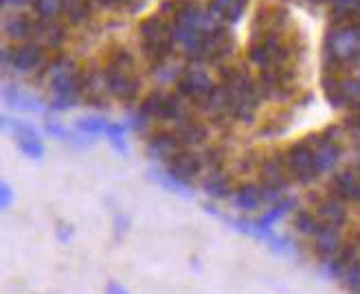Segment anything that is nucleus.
Here are the masks:
<instances>
[{"label": "nucleus", "instance_id": "nucleus-30", "mask_svg": "<svg viewBox=\"0 0 360 294\" xmlns=\"http://www.w3.org/2000/svg\"><path fill=\"white\" fill-rule=\"evenodd\" d=\"M5 3H9V5H25L27 0H5Z\"/></svg>", "mask_w": 360, "mask_h": 294}, {"label": "nucleus", "instance_id": "nucleus-7", "mask_svg": "<svg viewBox=\"0 0 360 294\" xmlns=\"http://www.w3.org/2000/svg\"><path fill=\"white\" fill-rule=\"evenodd\" d=\"M178 88L185 97H189L191 101H200V103H205L215 90L211 77L202 68H187L178 79Z\"/></svg>", "mask_w": 360, "mask_h": 294}, {"label": "nucleus", "instance_id": "nucleus-23", "mask_svg": "<svg viewBox=\"0 0 360 294\" xmlns=\"http://www.w3.org/2000/svg\"><path fill=\"white\" fill-rule=\"evenodd\" d=\"M5 99L13 106V108H20V110H38V101H35L33 97L20 93V90H13V88H7L5 90Z\"/></svg>", "mask_w": 360, "mask_h": 294}, {"label": "nucleus", "instance_id": "nucleus-26", "mask_svg": "<svg viewBox=\"0 0 360 294\" xmlns=\"http://www.w3.org/2000/svg\"><path fill=\"white\" fill-rule=\"evenodd\" d=\"M338 15H352L360 9V0H332Z\"/></svg>", "mask_w": 360, "mask_h": 294}, {"label": "nucleus", "instance_id": "nucleus-2", "mask_svg": "<svg viewBox=\"0 0 360 294\" xmlns=\"http://www.w3.org/2000/svg\"><path fill=\"white\" fill-rule=\"evenodd\" d=\"M326 55L334 66H358L360 64V27L338 25L328 31Z\"/></svg>", "mask_w": 360, "mask_h": 294}, {"label": "nucleus", "instance_id": "nucleus-22", "mask_svg": "<svg viewBox=\"0 0 360 294\" xmlns=\"http://www.w3.org/2000/svg\"><path fill=\"white\" fill-rule=\"evenodd\" d=\"M35 11L44 20H53L64 11V0H35Z\"/></svg>", "mask_w": 360, "mask_h": 294}, {"label": "nucleus", "instance_id": "nucleus-8", "mask_svg": "<svg viewBox=\"0 0 360 294\" xmlns=\"http://www.w3.org/2000/svg\"><path fill=\"white\" fill-rule=\"evenodd\" d=\"M202 170V158L195 156L193 152L180 150L169 162H167V174L180 185H189V182L200 174Z\"/></svg>", "mask_w": 360, "mask_h": 294}, {"label": "nucleus", "instance_id": "nucleus-1", "mask_svg": "<svg viewBox=\"0 0 360 294\" xmlns=\"http://www.w3.org/2000/svg\"><path fill=\"white\" fill-rule=\"evenodd\" d=\"M224 88L231 101V117L240 121H250L259 106V86L248 79L244 72H229Z\"/></svg>", "mask_w": 360, "mask_h": 294}, {"label": "nucleus", "instance_id": "nucleus-16", "mask_svg": "<svg viewBox=\"0 0 360 294\" xmlns=\"http://www.w3.org/2000/svg\"><path fill=\"white\" fill-rule=\"evenodd\" d=\"M314 246L321 255L332 257L340 250V237H338V229L334 226H326L323 224L316 235H314Z\"/></svg>", "mask_w": 360, "mask_h": 294}, {"label": "nucleus", "instance_id": "nucleus-15", "mask_svg": "<svg viewBox=\"0 0 360 294\" xmlns=\"http://www.w3.org/2000/svg\"><path fill=\"white\" fill-rule=\"evenodd\" d=\"M62 38H64V29L58 25L56 18H53V20H44V18H40V20L35 23L33 40L38 42V44L53 46V44H58Z\"/></svg>", "mask_w": 360, "mask_h": 294}, {"label": "nucleus", "instance_id": "nucleus-24", "mask_svg": "<svg viewBox=\"0 0 360 294\" xmlns=\"http://www.w3.org/2000/svg\"><path fill=\"white\" fill-rule=\"evenodd\" d=\"M295 224H297V229H299L303 235H316V231L323 226V224H321V219H319L316 215L308 213V211H301V213H297V217H295Z\"/></svg>", "mask_w": 360, "mask_h": 294}, {"label": "nucleus", "instance_id": "nucleus-19", "mask_svg": "<svg viewBox=\"0 0 360 294\" xmlns=\"http://www.w3.org/2000/svg\"><path fill=\"white\" fill-rule=\"evenodd\" d=\"M33 31H35V23L29 20L27 15H13V18H9L7 25H5V33L9 35L11 40L33 38Z\"/></svg>", "mask_w": 360, "mask_h": 294}, {"label": "nucleus", "instance_id": "nucleus-17", "mask_svg": "<svg viewBox=\"0 0 360 294\" xmlns=\"http://www.w3.org/2000/svg\"><path fill=\"white\" fill-rule=\"evenodd\" d=\"M174 132H176L180 145H185V147L198 145V143H202V141L207 139L205 125H200L198 121H191V119H187V121H183V123H178Z\"/></svg>", "mask_w": 360, "mask_h": 294}, {"label": "nucleus", "instance_id": "nucleus-25", "mask_svg": "<svg viewBox=\"0 0 360 294\" xmlns=\"http://www.w3.org/2000/svg\"><path fill=\"white\" fill-rule=\"evenodd\" d=\"M20 141V150L25 154H29L31 158H40L42 156V143L38 141V136H29V139H18Z\"/></svg>", "mask_w": 360, "mask_h": 294}, {"label": "nucleus", "instance_id": "nucleus-21", "mask_svg": "<svg viewBox=\"0 0 360 294\" xmlns=\"http://www.w3.org/2000/svg\"><path fill=\"white\" fill-rule=\"evenodd\" d=\"M205 191L213 198H224L229 193V182L226 178L218 172V170H213V174L205 180Z\"/></svg>", "mask_w": 360, "mask_h": 294}, {"label": "nucleus", "instance_id": "nucleus-20", "mask_svg": "<svg viewBox=\"0 0 360 294\" xmlns=\"http://www.w3.org/2000/svg\"><path fill=\"white\" fill-rule=\"evenodd\" d=\"M264 200V193H262V187H253V185H246L238 191L236 196V205L244 211H250L259 207V202Z\"/></svg>", "mask_w": 360, "mask_h": 294}, {"label": "nucleus", "instance_id": "nucleus-3", "mask_svg": "<svg viewBox=\"0 0 360 294\" xmlns=\"http://www.w3.org/2000/svg\"><path fill=\"white\" fill-rule=\"evenodd\" d=\"M105 82L110 95H115L121 101H130L139 95L141 79L134 72V62L128 55V51H119L112 55V60L108 62L105 68Z\"/></svg>", "mask_w": 360, "mask_h": 294}, {"label": "nucleus", "instance_id": "nucleus-29", "mask_svg": "<svg viewBox=\"0 0 360 294\" xmlns=\"http://www.w3.org/2000/svg\"><path fill=\"white\" fill-rule=\"evenodd\" d=\"M9 200H11V191L7 185H3V207H9Z\"/></svg>", "mask_w": 360, "mask_h": 294}, {"label": "nucleus", "instance_id": "nucleus-10", "mask_svg": "<svg viewBox=\"0 0 360 294\" xmlns=\"http://www.w3.org/2000/svg\"><path fill=\"white\" fill-rule=\"evenodd\" d=\"M231 51V33L222 27L213 29L207 33V38L202 42V49L198 53V58L200 60H220L224 55H229Z\"/></svg>", "mask_w": 360, "mask_h": 294}, {"label": "nucleus", "instance_id": "nucleus-28", "mask_svg": "<svg viewBox=\"0 0 360 294\" xmlns=\"http://www.w3.org/2000/svg\"><path fill=\"white\" fill-rule=\"evenodd\" d=\"M108 294H128V292H125L119 283H110L108 286Z\"/></svg>", "mask_w": 360, "mask_h": 294}, {"label": "nucleus", "instance_id": "nucleus-31", "mask_svg": "<svg viewBox=\"0 0 360 294\" xmlns=\"http://www.w3.org/2000/svg\"><path fill=\"white\" fill-rule=\"evenodd\" d=\"M358 123H360V110H358Z\"/></svg>", "mask_w": 360, "mask_h": 294}, {"label": "nucleus", "instance_id": "nucleus-9", "mask_svg": "<svg viewBox=\"0 0 360 294\" xmlns=\"http://www.w3.org/2000/svg\"><path fill=\"white\" fill-rule=\"evenodd\" d=\"M42 62H44V55H42L40 44H22V46H15L11 53H7V64L18 72L35 70L42 66Z\"/></svg>", "mask_w": 360, "mask_h": 294}, {"label": "nucleus", "instance_id": "nucleus-5", "mask_svg": "<svg viewBox=\"0 0 360 294\" xmlns=\"http://www.w3.org/2000/svg\"><path fill=\"white\" fill-rule=\"evenodd\" d=\"M49 82H51V90L56 93L58 110L68 108L84 90V75H79L75 66L66 60H58L49 68Z\"/></svg>", "mask_w": 360, "mask_h": 294}, {"label": "nucleus", "instance_id": "nucleus-12", "mask_svg": "<svg viewBox=\"0 0 360 294\" xmlns=\"http://www.w3.org/2000/svg\"><path fill=\"white\" fill-rule=\"evenodd\" d=\"M314 147V160H316V172L323 174V172H330L334 165L338 162V156H340V150L338 145L330 139H319Z\"/></svg>", "mask_w": 360, "mask_h": 294}, {"label": "nucleus", "instance_id": "nucleus-11", "mask_svg": "<svg viewBox=\"0 0 360 294\" xmlns=\"http://www.w3.org/2000/svg\"><path fill=\"white\" fill-rule=\"evenodd\" d=\"M180 150H183V145H180L176 132H158L148 143V154L154 160H167L169 162Z\"/></svg>", "mask_w": 360, "mask_h": 294}, {"label": "nucleus", "instance_id": "nucleus-13", "mask_svg": "<svg viewBox=\"0 0 360 294\" xmlns=\"http://www.w3.org/2000/svg\"><path fill=\"white\" fill-rule=\"evenodd\" d=\"M316 217L321 219V224L338 229L340 224H345L347 213H345L343 202H340L338 198H328V200H323L321 205H319Z\"/></svg>", "mask_w": 360, "mask_h": 294}, {"label": "nucleus", "instance_id": "nucleus-4", "mask_svg": "<svg viewBox=\"0 0 360 294\" xmlns=\"http://www.w3.org/2000/svg\"><path fill=\"white\" fill-rule=\"evenodd\" d=\"M141 40H143V49H146L148 58L154 62H163L165 58H169L172 53V44H174V27H169V23L165 20V15H150L148 20H143L139 27Z\"/></svg>", "mask_w": 360, "mask_h": 294}, {"label": "nucleus", "instance_id": "nucleus-18", "mask_svg": "<svg viewBox=\"0 0 360 294\" xmlns=\"http://www.w3.org/2000/svg\"><path fill=\"white\" fill-rule=\"evenodd\" d=\"M244 11V0H213L211 3V13L218 20H231L236 23Z\"/></svg>", "mask_w": 360, "mask_h": 294}, {"label": "nucleus", "instance_id": "nucleus-27", "mask_svg": "<svg viewBox=\"0 0 360 294\" xmlns=\"http://www.w3.org/2000/svg\"><path fill=\"white\" fill-rule=\"evenodd\" d=\"M347 283L354 288V290H360V268L354 266L349 272H347Z\"/></svg>", "mask_w": 360, "mask_h": 294}, {"label": "nucleus", "instance_id": "nucleus-14", "mask_svg": "<svg viewBox=\"0 0 360 294\" xmlns=\"http://www.w3.org/2000/svg\"><path fill=\"white\" fill-rule=\"evenodd\" d=\"M334 191L345 200H360V174L352 170L340 172L334 178Z\"/></svg>", "mask_w": 360, "mask_h": 294}, {"label": "nucleus", "instance_id": "nucleus-6", "mask_svg": "<svg viewBox=\"0 0 360 294\" xmlns=\"http://www.w3.org/2000/svg\"><path fill=\"white\" fill-rule=\"evenodd\" d=\"M285 167L299 182H310L319 176L316 172V160H314V147L312 143L303 141L292 145L285 152Z\"/></svg>", "mask_w": 360, "mask_h": 294}]
</instances>
